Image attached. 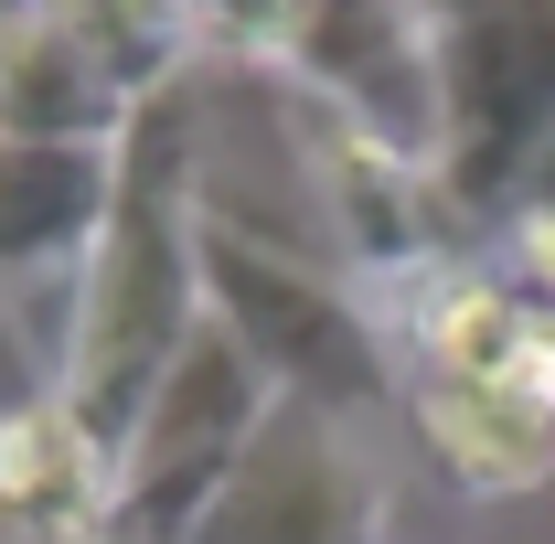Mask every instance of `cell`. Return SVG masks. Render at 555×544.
I'll list each match as a JSON object with an SVG mask.
<instances>
[{
    "label": "cell",
    "mask_w": 555,
    "mask_h": 544,
    "mask_svg": "<svg viewBox=\"0 0 555 544\" xmlns=\"http://www.w3.org/2000/svg\"><path fill=\"white\" fill-rule=\"evenodd\" d=\"M193 332H204V86H171L118 139V213L75 288V332L43 396L118 459Z\"/></svg>",
    "instance_id": "6da1fadb"
},
{
    "label": "cell",
    "mask_w": 555,
    "mask_h": 544,
    "mask_svg": "<svg viewBox=\"0 0 555 544\" xmlns=\"http://www.w3.org/2000/svg\"><path fill=\"white\" fill-rule=\"evenodd\" d=\"M204 321L235 332L257 352V374L299 406H332V416L406 406V352L385 332V310L321 257H288V246L204 224Z\"/></svg>",
    "instance_id": "7a4b0ae2"
},
{
    "label": "cell",
    "mask_w": 555,
    "mask_h": 544,
    "mask_svg": "<svg viewBox=\"0 0 555 544\" xmlns=\"http://www.w3.org/2000/svg\"><path fill=\"white\" fill-rule=\"evenodd\" d=\"M438 96H449V139H438L427 193L460 246L534 204L524 171L555 150V0L438 11Z\"/></svg>",
    "instance_id": "3957f363"
},
{
    "label": "cell",
    "mask_w": 555,
    "mask_h": 544,
    "mask_svg": "<svg viewBox=\"0 0 555 544\" xmlns=\"http://www.w3.org/2000/svg\"><path fill=\"white\" fill-rule=\"evenodd\" d=\"M278 416V385L257 374V352L235 332H193V352L171 363V385L150 396L139 416V438L118 449V544H193L214 502H224V480L246 470V449L268 438Z\"/></svg>",
    "instance_id": "277c9868"
},
{
    "label": "cell",
    "mask_w": 555,
    "mask_h": 544,
    "mask_svg": "<svg viewBox=\"0 0 555 544\" xmlns=\"http://www.w3.org/2000/svg\"><path fill=\"white\" fill-rule=\"evenodd\" d=\"M257 65L288 75L299 96H321L332 118L385 139L396 160L438 171L449 139V96H438V11H396V0H299V11H257Z\"/></svg>",
    "instance_id": "5b68a950"
},
{
    "label": "cell",
    "mask_w": 555,
    "mask_h": 544,
    "mask_svg": "<svg viewBox=\"0 0 555 544\" xmlns=\"http://www.w3.org/2000/svg\"><path fill=\"white\" fill-rule=\"evenodd\" d=\"M118 213V150H43V139H0V332L43 352V385L65 363L75 288L107 246Z\"/></svg>",
    "instance_id": "8992f818"
},
{
    "label": "cell",
    "mask_w": 555,
    "mask_h": 544,
    "mask_svg": "<svg viewBox=\"0 0 555 544\" xmlns=\"http://www.w3.org/2000/svg\"><path fill=\"white\" fill-rule=\"evenodd\" d=\"M193 544H385V459H374L363 416L278 396L268 438L193 523Z\"/></svg>",
    "instance_id": "52a82bcc"
},
{
    "label": "cell",
    "mask_w": 555,
    "mask_h": 544,
    "mask_svg": "<svg viewBox=\"0 0 555 544\" xmlns=\"http://www.w3.org/2000/svg\"><path fill=\"white\" fill-rule=\"evenodd\" d=\"M374 310H385V332L406 352V374L555 396V310L524 299V288L502 268H481V257H438L427 277H406V288L374 299Z\"/></svg>",
    "instance_id": "ba28073f"
},
{
    "label": "cell",
    "mask_w": 555,
    "mask_h": 544,
    "mask_svg": "<svg viewBox=\"0 0 555 544\" xmlns=\"http://www.w3.org/2000/svg\"><path fill=\"white\" fill-rule=\"evenodd\" d=\"M139 96L86 54L75 11H0V139L43 150H118Z\"/></svg>",
    "instance_id": "9c48e42d"
},
{
    "label": "cell",
    "mask_w": 555,
    "mask_h": 544,
    "mask_svg": "<svg viewBox=\"0 0 555 544\" xmlns=\"http://www.w3.org/2000/svg\"><path fill=\"white\" fill-rule=\"evenodd\" d=\"M406 427L427 438V459L460 480L470 502H513L555 470V396L524 385H438L406 374Z\"/></svg>",
    "instance_id": "30bf717a"
},
{
    "label": "cell",
    "mask_w": 555,
    "mask_h": 544,
    "mask_svg": "<svg viewBox=\"0 0 555 544\" xmlns=\"http://www.w3.org/2000/svg\"><path fill=\"white\" fill-rule=\"evenodd\" d=\"M502 277L555 310V204H524L513 224H502Z\"/></svg>",
    "instance_id": "8fae6325"
},
{
    "label": "cell",
    "mask_w": 555,
    "mask_h": 544,
    "mask_svg": "<svg viewBox=\"0 0 555 544\" xmlns=\"http://www.w3.org/2000/svg\"><path fill=\"white\" fill-rule=\"evenodd\" d=\"M22 396H33V385H22V363H11V352H0V416L22 406ZM0 544H33V534H22V523H11V502H0Z\"/></svg>",
    "instance_id": "7c38bea8"
}]
</instances>
